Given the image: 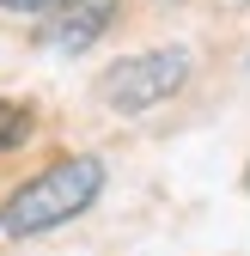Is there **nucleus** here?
Wrapping results in <instances>:
<instances>
[{
	"label": "nucleus",
	"instance_id": "7ed1b4c3",
	"mask_svg": "<svg viewBox=\"0 0 250 256\" xmlns=\"http://www.w3.org/2000/svg\"><path fill=\"white\" fill-rule=\"evenodd\" d=\"M116 12H122V0H61L43 24V43L61 49V55H80L116 24Z\"/></svg>",
	"mask_w": 250,
	"mask_h": 256
},
{
	"label": "nucleus",
	"instance_id": "f257e3e1",
	"mask_svg": "<svg viewBox=\"0 0 250 256\" xmlns=\"http://www.w3.org/2000/svg\"><path fill=\"white\" fill-rule=\"evenodd\" d=\"M98 189H104V165H98L92 152L55 158L49 171L24 177L12 196L0 202V232H6V238H37V232L61 226V220L86 214L92 202H98Z\"/></svg>",
	"mask_w": 250,
	"mask_h": 256
},
{
	"label": "nucleus",
	"instance_id": "20e7f679",
	"mask_svg": "<svg viewBox=\"0 0 250 256\" xmlns=\"http://www.w3.org/2000/svg\"><path fill=\"white\" fill-rule=\"evenodd\" d=\"M24 140H30V110L12 104V98H0V152H12Z\"/></svg>",
	"mask_w": 250,
	"mask_h": 256
},
{
	"label": "nucleus",
	"instance_id": "f03ea898",
	"mask_svg": "<svg viewBox=\"0 0 250 256\" xmlns=\"http://www.w3.org/2000/svg\"><path fill=\"white\" fill-rule=\"evenodd\" d=\"M183 80H190V49H146V55H128L116 61V68L98 80V98L122 116H140L152 104H165L171 92H183Z\"/></svg>",
	"mask_w": 250,
	"mask_h": 256
},
{
	"label": "nucleus",
	"instance_id": "39448f33",
	"mask_svg": "<svg viewBox=\"0 0 250 256\" xmlns=\"http://www.w3.org/2000/svg\"><path fill=\"white\" fill-rule=\"evenodd\" d=\"M6 12H43V6H61V0H0Z\"/></svg>",
	"mask_w": 250,
	"mask_h": 256
}]
</instances>
